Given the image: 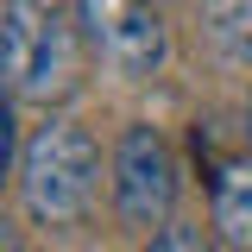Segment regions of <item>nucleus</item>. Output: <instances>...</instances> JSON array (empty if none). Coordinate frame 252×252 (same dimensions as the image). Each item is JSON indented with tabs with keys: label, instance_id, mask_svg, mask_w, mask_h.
Here are the masks:
<instances>
[{
	"label": "nucleus",
	"instance_id": "obj_5",
	"mask_svg": "<svg viewBox=\"0 0 252 252\" xmlns=\"http://www.w3.org/2000/svg\"><path fill=\"white\" fill-rule=\"evenodd\" d=\"M208 208H215V233L233 252H252V152L220 158L208 170Z\"/></svg>",
	"mask_w": 252,
	"mask_h": 252
},
{
	"label": "nucleus",
	"instance_id": "obj_6",
	"mask_svg": "<svg viewBox=\"0 0 252 252\" xmlns=\"http://www.w3.org/2000/svg\"><path fill=\"white\" fill-rule=\"evenodd\" d=\"M202 32L227 63H252V0H202Z\"/></svg>",
	"mask_w": 252,
	"mask_h": 252
},
{
	"label": "nucleus",
	"instance_id": "obj_7",
	"mask_svg": "<svg viewBox=\"0 0 252 252\" xmlns=\"http://www.w3.org/2000/svg\"><path fill=\"white\" fill-rule=\"evenodd\" d=\"M145 252H208V246H202V233H189V227H164Z\"/></svg>",
	"mask_w": 252,
	"mask_h": 252
},
{
	"label": "nucleus",
	"instance_id": "obj_8",
	"mask_svg": "<svg viewBox=\"0 0 252 252\" xmlns=\"http://www.w3.org/2000/svg\"><path fill=\"white\" fill-rule=\"evenodd\" d=\"M246 145H252V101H246Z\"/></svg>",
	"mask_w": 252,
	"mask_h": 252
},
{
	"label": "nucleus",
	"instance_id": "obj_2",
	"mask_svg": "<svg viewBox=\"0 0 252 252\" xmlns=\"http://www.w3.org/2000/svg\"><path fill=\"white\" fill-rule=\"evenodd\" d=\"M0 44H6V82H13L19 101H51V94L69 89V76H76L69 26L44 0H6Z\"/></svg>",
	"mask_w": 252,
	"mask_h": 252
},
{
	"label": "nucleus",
	"instance_id": "obj_3",
	"mask_svg": "<svg viewBox=\"0 0 252 252\" xmlns=\"http://www.w3.org/2000/svg\"><path fill=\"white\" fill-rule=\"evenodd\" d=\"M177 202V158L158 126H126L114 152V208L126 227H164Z\"/></svg>",
	"mask_w": 252,
	"mask_h": 252
},
{
	"label": "nucleus",
	"instance_id": "obj_4",
	"mask_svg": "<svg viewBox=\"0 0 252 252\" xmlns=\"http://www.w3.org/2000/svg\"><path fill=\"white\" fill-rule=\"evenodd\" d=\"M82 26H89V44L101 51V63L114 76H132V82L152 76L170 51L152 0H82Z\"/></svg>",
	"mask_w": 252,
	"mask_h": 252
},
{
	"label": "nucleus",
	"instance_id": "obj_1",
	"mask_svg": "<svg viewBox=\"0 0 252 252\" xmlns=\"http://www.w3.org/2000/svg\"><path fill=\"white\" fill-rule=\"evenodd\" d=\"M101 152L76 120H44L19 152V202L38 227H76L94 202Z\"/></svg>",
	"mask_w": 252,
	"mask_h": 252
}]
</instances>
